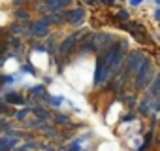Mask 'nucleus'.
I'll use <instances>...</instances> for the list:
<instances>
[{
  "label": "nucleus",
  "mask_w": 160,
  "mask_h": 151,
  "mask_svg": "<svg viewBox=\"0 0 160 151\" xmlns=\"http://www.w3.org/2000/svg\"><path fill=\"white\" fill-rule=\"evenodd\" d=\"M32 62H34L36 66H40V68H45V66H47L43 53H34V55H32Z\"/></svg>",
  "instance_id": "nucleus-1"
}]
</instances>
